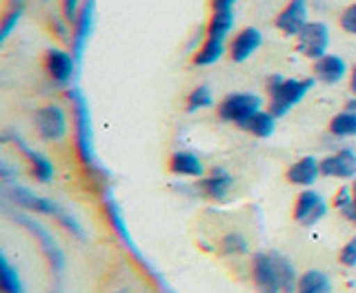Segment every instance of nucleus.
<instances>
[{
    "label": "nucleus",
    "mask_w": 356,
    "mask_h": 293,
    "mask_svg": "<svg viewBox=\"0 0 356 293\" xmlns=\"http://www.w3.org/2000/svg\"><path fill=\"white\" fill-rule=\"evenodd\" d=\"M3 191H5V198L9 202H14L18 209H25L31 213H42V216H51V218L58 220L60 227H65L72 235H76L78 240H87V233L83 229V224L78 222V218L74 216V213H70L56 200H51L47 196L33 194L29 187H22V185H5Z\"/></svg>",
    "instance_id": "nucleus-1"
},
{
    "label": "nucleus",
    "mask_w": 356,
    "mask_h": 293,
    "mask_svg": "<svg viewBox=\"0 0 356 293\" xmlns=\"http://www.w3.org/2000/svg\"><path fill=\"white\" fill-rule=\"evenodd\" d=\"M67 98L72 103L74 114V138H76V151L81 158L83 167L89 174L100 171L96 144H94V127H92V111H89V100L78 87L67 89Z\"/></svg>",
    "instance_id": "nucleus-2"
},
{
    "label": "nucleus",
    "mask_w": 356,
    "mask_h": 293,
    "mask_svg": "<svg viewBox=\"0 0 356 293\" xmlns=\"http://www.w3.org/2000/svg\"><path fill=\"white\" fill-rule=\"evenodd\" d=\"M316 85V78H285L272 74L267 78V96H270V111L276 118H283L303 100Z\"/></svg>",
    "instance_id": "nucleus-3"
},
{
    "label": "nucleus",
    "mask_w": 356,
    "mask_h": 293,
    "mask_svg": "<svg viewBox=\"0 0 356 293\" xmlns=\"http://www.w3.org/2000/svg\"><path fill=\"white\" fill-rule=\"evenodd\" d=\"M9 218L14 220V222H18L20 227H25V229L33 235V238H36V240L40 242V249H42L44 258L49 260L51 269H54L56 274H63L67 260H65L63 249L58 246V242H56V238H54V233L44 229L40 222H36V218L27 216V213H20L18 209L9 211Z\"/></svg>",
    "instance_id": "nucleus-4"
},
{
    "label": "nucleus",
    "mask_w": 356,
    "mask_h": 293,
    "mask_svg": "<svg viewBox=\"0 0 356 293\" xmlns=\"http://www.w3.org/2000/svg\"><path fill=\"white\" fill-rule=\"evenodd\" d=\"M263 109V98L252 92H236L229 94L220 100L218 105V118L232 122V125H243L245 120H250L256 111Z\"/></svg>",
    "instance_id": "nucleus-5"
},
{
    "label": "nucleus",
    "mask_w": 356,
    "mask_h": 293,
    "mask_svg": "<svg viewBox=\"0 0 356 293\" xmlns=\"http://www.w3.org/2000/svg\"><path fill=\"white\" fill-rule=\"evenodd\" d=\"M330 27L325 20H309L307 25L298 31L296 36V49L300 56L309 60H318L325 53H330Z\"/></svg>",
    "instance_id": "nucleus-6"
},
{
    "label": "nucleus",
    "mask_w": 356,
    "mask_h": 293,
    "mask_svg": "<svg viewBox=\"0 0 356 293\" xmlns=\"http://www.w3.org/2000/svg\"><path fill=\"white\" fill-rule=\"evenodd\" d=\"M103 202H105V213H107V218H109V222H111V227H114V231L118 233V238L122 240V244H125L127 249H129V253L143 265L145 271H147L152 278H156V280H159V283L163 285V280H161L159 274H156V269H154L147 260H145V256L138 251V246H136V242H134L131 233H129V227H127V222H125V216H122V209H120V205L116 202V198L111 196V191H105Z\"/></svg>",
    "instance_id": "nucleus-7"
},
{
    "label": "nucleus",
    "mask_w": 356,
    "mask_h": 293,
    "mask_svg": "<svg viewBox=\"0 0 356 293\" xmlns=\"http://www.w3.org/2000/svg\"><path fill=\"white\" fill-rule=\"evenodd\" d=\"M33 122H36L38 136L42 140L49 142H58L67 138V131H70V118H67V111L60 105H44L36 111L33 116Z\"/></svg>",
    "instance_id": "nucleus-8"
},
{
    "label": "nucleus",
    "mask_w": 356,
    "mask_h": 293,
    "mask_svg": "<svg viewBox=\"0 0 356 293\" xmlns=\"http://www.w3.org/2000/svg\"><path fill=\"white\" fill-rule=\"evenodd\" d=\"M78 69V60L72 53V49L49 47L44 51V72H47L49 81L58 87H70Z\"/></svg>",
    "instance_id": "nucleus-9"
},
{
    "label": "nucleus",
    "mask_w": 356,
    "mask_h": 293,
    "mask_svg": "<svg viewBox=\"0 0 356 293\" xmlns=\"http://www.w3.org/2000/svg\"><path fill=\"white\" fill-rule=\"evenodd\" d=\"M327 200L323 198L318 191L314 189H303L296 198L294 205V220L303 227H314L316 222H321L327 216Z\"/></svg>",
    "instance_id": "nucleus-10"
},
{
    "label": "nucleus",
    "mask_w": 356,
    "mask_h": 293,
    "mask_svg": "<svg viewBox=\"0 0 356 293\" xmlns=\"http://www.w3.org/2000/svg\"><path fill=\"white\" fill-rule=\"evenodd\" d=\"M94 25H96V0H85L81 14H78V20L74 22L72 29V53L76 56V60L81 62L83 56L89 47V38L94 33Z\"/></svg>",
    "instance_id": "nucleus-11"
},
{
    "label": "nucleus",
    "mask_w": 356,
    "mask_h": 293,
    "mask_svg": "<svg viewBox=\"0 0 356 293\" xmlns=\"http://www.w3.org/2000/svg\"><path fill=\"white\" fill-rule=\"evenodd\" d=\"M309 22V0H287L274 18L276 29L285 36L296 38L298 31Z\"/></svg>",
    "instance_id": "nucleus-12"
},
{
    "label": "nucleus",
    "mask_w": 356,
    "mask_h": 293,
    "mask_svg": "<svg viewBox=\"0 0 356 293\" xmlns=\"http://www.w3.org/2000/svg\"><path fill=\"white\" fill-rule=\"evenodd\" d=\"M5 140H11L16 144V149L27 158V162H29V167H31V176L38 180V183H42V185H47V183H51L54 180V176H56V167H54V162L49 160L47 156H44L42 151H38V149H33V146H29L25 140H22L18 133H5Z\"/></svg>",
    "instance_id": "nucleus-13"
},
{
    "label": "nucleus",
    "mask_w": 356,
    "mask_h": 293,
    "mask_svg": "<svg viewBox=\"0 0 356 293\" xmlns=\"http://www.w3.org/2000/svg\"><path fill=\"white\" fill-rule=\"evenodd\" d=\"M263 47V31L256 27H243L232 36L227 53L234 62H248Z\"/></svg>",
    "instance_id": "nucleus-14"
},
{
    "label": "nucleus",
    "mask_w": 356,
    "mask_h": 293,
    "mask_svg": "<svg viewBox=\"0 0 356 293\" xmlns=\"http://www.w3.org/2000/svg\"><path fill=\"white\" fill-rule=\"evenodd\" d=\"M323 178H337V180H352L356 178V151L345 146L337 153H332L321 160Z\"/></svg>",
    "instance_id": "nucleus-15"
},
{
    "label": "nucleus",
    "mask_w": 356,
    "mask_h": 293,
    "mask_svg": "<svg viewBox=\"0 0 356 293\" xmlns=\"http://www.w3.org/2000/svg\"><path fill=\"white\" fill-rule=\"evenodd\" d=\"M252 276L256 289L261 293H281V280H278V271L274 265L272 251L270 253H256L252 262Z\"/></svg>",
    "instance_id": "nucleus-16"
},
{
    "label": "nucleus",
    "mask_w": 356,
    "mask_h": 293,
    "mask_svg": "<svg viewBox=\"0 0 356 293\" xmlns=\"http://www.w3.org/2000/svg\"><path fill=\"white\" fill-rule=\"evenodd\" d=\"M234 187V178L227 169L216 167L211 169L207 176H203L198 180V191L209 200H218V202H225L229 198V191Z\"/></svg>",
    "instance_id": "nucleus-17"
},
{
    "label": "nucleus",
    "mask_w": 356,
    "mask_h": 293,
    "mask_svg": "<svg viewBox=\"0 0 356 293\" xmlns=\"http://www.w3.org/2000/svg\"><path fill=\"white\" fill-rule=\"evenodd\" d=\"M350 76V67L339 53H325L323 58L314 60V78L323 85H339Z\"/></svg>",
    "instance_id": "nucleus-18"
},
{
    "label": "nucleus",
    "mask_w": 356,
    "mask_h": 293,
    "mask_svg": "<svg viewBox=\"0 0 356 293\" xmlns=\"http://www.w3.org/2000/svg\"><path fill=\"white\" fill-rule=\"evenodd\" d=\"M321 160H316L314 156H303L300 160H296L292 167L287 169V180L296 187L309 189L312 185L321 178Z\"/></svg>",
    "instance_id": "nucleus-19"
},
{
    "label": "nucleus",
    "mask_w": 356,
    "mask_h": 293,
    "mask_svg": "<svg viewBox=\"0 0 356 293\" xmlns=\"http://www.w3.org/2000/svg\"><path fill=\"white\" fill-rule=\"evenodd\" d=\"M170 171L183 178H203L205 165L194 151H174L170 158Z\"/></svg>",
    "instance_id": "nucleus-20"
},
{
    "label": "nucleus",
    "mask_w": 356,
    "mask_h": 293,
    "mask_svg": "<svg viewBox=\"0 0 356 293\" xmlns=\"http://www.w3.org/2000/svg\"><path fill=\"white\" fill-rule=\"evenodd\" d=\"M225 53H227V44H225V40H218V38H209V36H205V40L196 47L192 62H194L196 67H211V65H216Z\"/></svg>",
    "instance_id": "nucleus-21"
},
{
    "label": "nucleus",
    "mask_w": 356,
    "mask_h": 293,
    "mask_svg": "<svg viewBox=\"0 0 356 293\" xmlns=\"http://www.w3.org/2000/svg\"><path fill=\"white\" fill-rule=\"evenodd\" d=\"M236 18H234V9H211V16L205 25V31L209 38L227 40V36L234 31Z\"/></svg>",
    "instance_id": "nucleus-22"
},
{
    "label": "nucleus",
    "mask_w": 356,
    "mask_h": 293,
    "mask_svg": "<svg viewBox=\"0 0 356 293\" xmlns=\"http://www.w3.org/2000/svg\"><path fill=\"white\" fill-rule=\"evenodd\" d=\"M243 131H248L252 133L254 138H272L274 136V131H276V116L272 114L270 109H261V111H256V114L250 118V120H245L243 125H238Z\"/></svg>",
    "instance_id": "nucleus-23"
},
{
    "label": "nucleus",
    "mask_w": 356,
    "mask_h": 293,
    "mask_svg": "<svg viewBox=\"0 0 356 293\" xmlns=\"http://www.w3.org/2000/svg\"><path fill=\"white\" fill-rule=\"evenodd\" d=\"M296 293H332V283L327 274L312 269V271H305L298 278Z\"/></svg>",
    "instance_id": "nucleus-24"
},
{
    "label": "nucleus",
    "mask_w": 356,
    "mask_h": 293,
    "mask_svg": "<svg viewBox=\"0 0 356 293\" xmlns=\"http://www.w3.org/2000/svg\"><path fill=\"white\" fill-rule=\"evenodd\" d=\"M330 133L337 138H356V111H339L330 120Z\"/></svg>",
    "instance_id": "nucleus-25"
},
{
    "label": "nucleus",
    "mask_w": 356,
    "mask_h": 293,
    "mask_svg": "<svg viewBox=\"0 0 356 293\" xmlns=\"http://www.w3.org/2000/svg\"><path fill=\"white\" fill-rule=\"evenodd\" d=\"M0 283H3V293H25L18 269L9 262V258L0 256Z\"/></svg>",
    "instance_id": "nucleus-26"
},
{
    "label": "nucleus",
    "mask_w": 356,
    "mask_h": 293,
    "mask_svg": "<svg viewBox=\"0 0 356 293\" xmlns=\"http://www.w3.org/2000/svg\"><path fill=\"white\" fill-rule=\"evenodd\" d=\"M272 258H274V265H276V271H278V280H281V289L285 293H294L296 287H298V278H296L292 262H289L285 256L276 253V251H272Z\"/></svg>",
    "instance_id": "nucleus-27"
},
{
    "label": "nucleus",
    "mask_w": 356,
    "mask_h": 293,
    "mask_svg": "<svg viewBox=\"0 0 356 293\" xmlns=\"http://www.w3.org/2000/svg\"><path fill=\"white\" fill-rule=\"evenodd\" d=\"M209 107H214V94H211L209 85L194 87L192 92H189V96H187V111H189V114L209 109Z\"/></svg>",
    "instance_id": "nucleus-28"
},
{
    "label": "nucleus",
    "mask_w": 356,
    "mask_h": 293,
    "mask_svg": "<svg viewBox=\"0 0 356 293\" xmlns=\"http://www.w3.org/2000/svg\"><path fill=\"white\" fill-rule=\"evenodd\" d=\"M220 249L225 256H243V253L250 251V242H248V238H245L243 233L232 231V233L225 235V238H222Z\"/></svg>",
    "instance_id": "nucleus-29"
},
{
    "label": "nucleus",
    "mask_w": 356,
    "mask_h": 293,
    "mask_svg": "<svg viewBox=\"0 0 356 293\" xmlns=\"http://www.w3.org/2000/svg\"><path fill=\"white\" fill-rule=\"evenodd\" d=\"M22 18V5H11V9L5 14L3 18V25H0V42H5L11 33H14V29L18 27V22Z\"/></svg>",
    "instance_id": "nucleus-30"
},
{
    "label": "nucleus",
    "mask_w": 356,
    "mask_h": 293,
    "mask_svg": "<svg viewBox=\"0 0 356 293\" xmlns=\"http://www.w3.org/2000/svg\"><path fill=\"white\" fill-rule=\"evenodd\" d=\"M339 25L345 33H350V36H356V3L348 5L339 16Z\"/></svg>",
    "instance_id": "nucleus-31"
},
{
    "label": "nucleus",
    "mask_w": 356,
    "mask_h": 293,
    "mask_svg": "<svg viewBox=\"0 0 356 293\" xmlns=\"http://www.w3.org/2000/svg\"><path fill=\"white\" fill-rule=\"evenodd\" d=\"M83 3H85V0H60L63 18L70 22V25H74V22L78 20V14H81Z\"/></svg>",
    "instance_id": "nucleus-32"
},
{
    "label": "nucleus",
    "mask_w": 356,
    "mask_h": 293,
    "mask_svg": "<svg viewBox=\"0 0 356 293\" xmlns=\"http://www.w3.org/2000/svg\"><path fill=\"white\" fill-rule=\"evenodd\" d=\"M352 200H354V194H352V187H343L337 191V196H334V207H337L343 216L350 211L352 207Z\"/></svg>",
    "instance_id": "nucleus-33"
},
{
    "label": "nucleus",
    "mask_w": 356,
    "mask_h": 293,
    "mask_svg": "<svg viewBox=\"0 0 356 293\" xmlns=\"http://www.w3.org/2000/svg\"><path fill=\"white\" fill-rule=\"evenodd\" d=\"M341 262H343L345 267H356V238H352V240L341 249Z\"/></svg>",
    "instance_id": "nucleus-34"
},
{
    "label": "nucleus",
    "mask_w": 356,
    "mask_h": 293,
    "mask_svg": "<svg viewBox=\"0 0 356 293\" xmlns=\"http://www.w3.org/2000/svg\"><path fill=\"white\" fill-rule=\"evenodd\" d=\"M0 176H3L5 183H11V180H14V178L18 176V169H11V167L3 160V162H0Z\"/></svg>",
    "instance_id": "nucleus-35"
},
{
    "label": "nucleus",
    "mask_w": 356,
    "mask_h": 293,
    "mask_svg": "<svg viewBox=\"0 0 356 293\" xmlns=\"http://www.w3.org/2000/svg\"><path fill=\"white\" fill-rule=\"evenodd\" d=\"M352 194H354V200H352V207H350V211L345 213V218L352 220V222L356 224V180H354V185H352Z\"/></svg>",
    "instance_id": "nucleus-36"
},
{
    "label": "nucleus",
    "mask_w": 356,
    "mask_h": 293,
    "mask_svg": "<svg viewBox=\"0 0 356 293\" xmlns=\"http://www.w3.org/2000/svg\"><path fill=\"white\" fill-rule=\"evenodd\" d=\"M236 0H211V9H234Z\"/></svg>",
    "instance_id": "nucleus-37"
},
{
    "label": "nucleus",
    "mask_w": 356,
    "mask_h": 293,
    "mask_svg": "<svg viewBox=\"0 0 356 293\" xmlns=\"http://www.w3.org/2000/svg\"><path fill=\"white\" fill-rule=\"evenodd\" d=\"M350 89H352V94L356 96V62L350 67Z\"/></svg>",
    "instance_id": "nucleus-38"
},
{
    "label": "nucleus",
    "mask_w": 356,
    "mask_h": 293,
    "mask_svg": "<svg viewBox=\"0 0 356 293\" xmlns=\"http://www.w3.org/2000/svg\"><path fill=\"white\" fill-rule=\"evenodd\" d=\"M348 109H350V111H356V96H354V98L350 100V103H348Z\"/></svg>",
    "instance_id": "nucleus-39"
},
{
    "label": "nucleus",
    "mask_w": 356,
    "mask_h": 293,
    "mask_svg": "<svg viewBox=\"0 0 356 293\" xmlns=\"http://www.w3.org/2000/svg\"><path fill=\"white\" fill-rule=\"evenodd\" d=\"M11 3H14V5H22V3H25V0H11Z\"/></svg>",
    "instance_id": "nucleus-40"
},
{
    "label": "nucleus",
    "mask_w": 356,
    "mask_h": 293,
    "mask_svg": "<svg viewBox=\"0 0 356 293\" xmlns=\"http://www.w3.org/2000/svg\"><path fill=\"white\" fill-rule=\"evenodd\" d=\"M161 293H174V291H170V289H167V287H163V291Z\"/></svg>",
    "instance_id": "nucleus-41"
},
{
    "label": "nucleus",
    "mask_w": 356,
    "mask_h": 293,
    "mask_svg": "<svg viewBox=\"0 0 356 293\" xmlns=\"http://www.w3.org/2000/svg\"><path fill=\"white\" fill-rule=\"evenodd\" d=\"M42 3H49V0H42Z\"/></svg>",
    "instance_id": "nucleus-42"
}]
</instances>
